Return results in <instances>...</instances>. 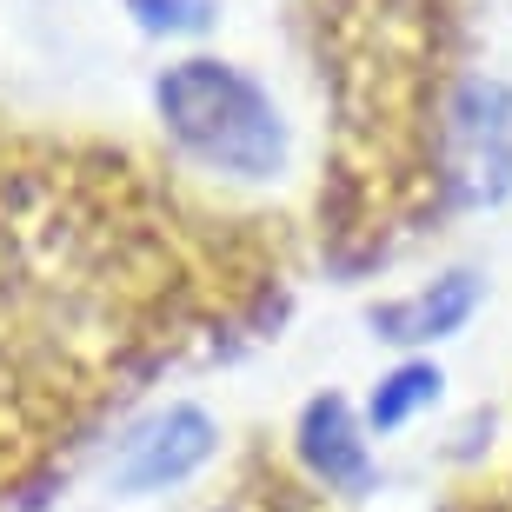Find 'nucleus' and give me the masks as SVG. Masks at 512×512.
<instances>
[{"label": "nucleus", "instance_id": "obj_1", "mask_svg": "<svg viewBox=\"0 0 512 512\" xmlns=\"http://www.w3.org/2000/svg\"><path fill=\"white\" fill-rule=\"evenodd\" d=\"M153 114L167 140L193 167L227 173V180H273L286 167V127L280 107L253 74L233 60H180L153 80Z\"/></svg>", "mask_w": 512, "mask_h": 512}, {"label": "nucleus", "instance_id": "obj_2", "mask_svg": "<svg viewBox=\"0 0 512 512\" xmlns=\"http://www.w3.org/2000/svg\"><path fill=\"white\" fill-rule=\"evenodd\" d=\"M446 180L466 207H493L512 193V87L466 80L446 107Z\"/></svg>", "mask_w": 512, "mask_h": 512}, {"label": "nucleus", "instance_id": "obj_3", "mask_svg": "<svg viewBox=\"0 0 512 512\" xmlns=\"http://www.w3.org/2000/svg\"><path fill=\"white\" fill-rule=\"evenodd\" d=\"M220 446V426H213L200 406H167V413L140 419L127 439H120L114 459V486L120 493H167L180 479H193Z\"/></svg>", "mask_w": 512, "mask_h": 512}, {"label": "nucleus", "instance_id": "obj_4", "mask_svg": "<svg viewBox=\"0 0 512 512\" xmlns=\"http://www.w3.org/2000/svg\"><path fill=\"white\" fill-rule=\"evenodd\" d=\"M479 306V273H446V280L419 286V293H406V300H386L373 306V333L393 346H426V340H453L459 326L473 320Z\"/></svg>", "mask_w": 512, "mask_h": 512}, {"label": "nucleus", "instance_id": "obj_5", "mask_svg": "<svg viewBox=\"0 0 512 512\" xmlns=\"http://www.w3.org/2000/svg\"><path fill=\"white\" fill-rule=\"evenodd\" d=\"M300 459L313 466V479L340 486V493H360L373 459H366V439L353 426V406L346 399H313L300 419Z\"/></svg>", "mask_w": 512, "mask_h": 512}, {"label": "nucleus", "instance_id": "obj_6", "mask_svg": "<svg viewBox=\"0 0 512 512\" xmlns=\"http://www.w3.org/2000/svg\"><path fill=\"white\" fill-rule=\"evenodd\" d=\"M433 399H439V366L413 360V366H399L393 380L373 393L366 419H373V433H393V426H406V419H413L419 406H433Z\"/></svg>", "mask_w": 512, "mask_h": 512}, {"label": "nucleus", "instance_id": "obj_7", "mask_svg": "<svg viewBox=\"0 0 512 512\" xmlns=\"http://www.w3.org/2000/svg\"><path fill=\"white\" fill-rule=\"evenodd\" d=\"M147 34H207L213 27V0H127Z\"/></svg>", "mask_w": 512, "mask_h": 512}]
</instances>
